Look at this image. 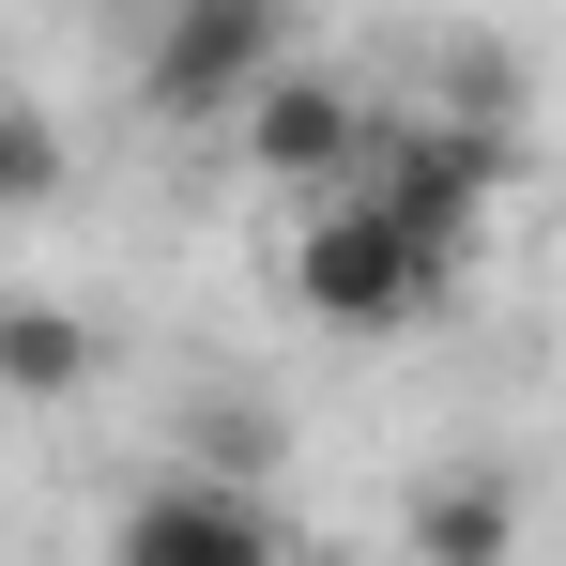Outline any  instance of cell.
<instances>
[{
  "label": "cell",
  "instance_id": "8992f818",
  "mask_svg": "<svg viewBox=\"0 0 566 566\" xmlns=\"http://www.w3.org/2000/svg\"><path fill=\"white\" fill-rule=\"evenodd\" d=\"M413 552H429V566H505V552H521V490H505L490 460L413 474Z\"/></svg>",
  "mask_w": 566,
  "mask_h": 566
},
{
  "label": "cell",
  "instance_id": "6da1fadb",
  "mask_svg": "<svg viewBox=\"0 0 566 566\" xmlns=\"http://www.w3.org/2000/svg\"><path fill=\"white\" fill-rule=\"evenodd\" d=\"M505 169H521V138H474V123H368V169H353V199H368L382 230H398V245L444 276L474 230H490Z\"/></svg>",
  "mask_w": 566,
  "mask_h": 566
},
{
  "label": "cell",
  "instance_id": "3957f363",
  "mask_svg": "<svg viewBox=\"0 0 566 566\" xmlns=\"http://www.w3.org/2000/svg\"><path fill=\"white\" fill-rule=\"evenodd\" d=\"M291 306H306V322L382 337V322H413V306H429V261L382 230L368 199H306V230H291Z\"/></svg>",
  "mask_w": 566,
  "mask_h": 566
},
{
  "label": "cell",
  "instance_id": "5b68a950",
  "mask_svg": "<svg viewBox=\"0 0 566 566\" xmlns=\"http://www.w3.org/2000/svg\"><path fill=\"white\" fill-rule=\"evenodd\" d=\"M107 566H276V521H261L230 474H154V490L123 505Z\"/></svg>",
  "mask_w": 566,
  "mask_h": 566
},
{
  "label": "cell",
  "instance_id": "9c48e42d",
  "mask_svg": "<svg viewBox=\"0 0 566 566\" xmlns=\"http://www.w3.org/2000/svg\"><path fill=\"white\" fill-rule=\"evenodd\" d=\"M62 185H77V154H62V123L0 93V214H46Z\"/></svg>",
  "mask_w": 566,
  "mask_h": 566
},
{
  "label": "cell",
  "instance_id": "ba28073f",
  "mask_svg": "<svg viewBox=\"0 0 566 566\" xmlns=\"http://www.w3.org/2000/svg\"><path fill=\"white\" fill-rule=\"evenodd\" d=\"M521 107H536V77H521V46H490V31H460V46H444V107H429V123H474V138H521Z\"/></svg>",
  "mask_w": 566,
  "mask_h": 566
},
{
  "label": "cell",
  "instance_id": "52a82bcc",
  "mask_svg": "<svg viewBox=\"0 0 566 566\" xmlns=\"http://www.w3.org/2000/svg\"><path fill=\"white\" fill-rule=\"evenodd\" d=\"M107 382V337L77 306H0V398H93Z\"/></svg>",
  "mask_w": 566,
  "mask_h": 566
},
{
  "label": "cell",
  "instance_id": "7a4b0ae2",
  "mask_svg": "<svg viewBox=\"0 0 566 566\" xmlns=\"http://www.w3.org/2000/svg\"><path fill=\"white\" fill-rule=\"evenodd\" d=\"M291 62V0H169L154 62H138V107L154 123H230Z\"/></svg>",
  "mask_w": 566,
  "mask_h": 566
},
{
  "label": "cell",
  "instance_id": "277c9868",
  "mask_svg": "<svg viewBox=\"0 0 566 566\" xmlns=\"http://www.w3.org/2000/svg\"><path fill=\"white\" fill-rule=\"evenodd\" d=\"M230 123H245L261 185H291V199H353V169H368V93H337V77H291L276 62Z\"/></svg>",
  "mask_w": 566,
  "mask_h": 566
}]
</instances>
